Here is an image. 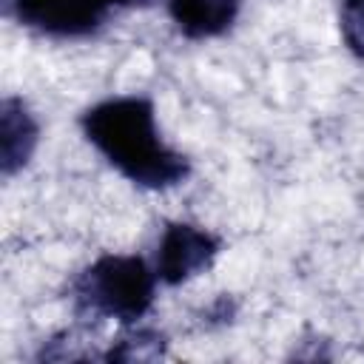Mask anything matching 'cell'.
I'll list each match as a JSON object with an SVG mask.
<instances>
[{"label":"cell","instance_id":"52a82bcc","mask_svg":"<svg viewBox=\"0 0 364 364\" xmlns=\"http://www.w3.org/2000/svg\"><path fill=\"white\" fill-rule=\"evenodd\" d=\"M341 37L364 57V0H341Z\"/></svg>","mask_w":364,"mask_h":364},{"label":"cell","instance_id":"277c9868","mask_svg":"<svg viewBox=\"0 0 364 364\" xmlns=\"http://www.w3.org/2000/svg\"><path fill=\"white\" fill-rule=\"evenodd\" d=\"M216 250H219V242L208 230L185 222L168 225L156 250V267H154L156 279L165 284H179L196 276L199 270H205L213 262Z\"/></svg>","mask_w":364,"mask_h":364},{"label":"cell","instance_id":"7a4b0ae2","mask_svg":"<svg viewBox=\"0 0 364 364\" xmlns=\"http://www.w3.org/2000/svg\"><path fill=\"white\" fill-rule=\"evenodd\" d=\"M154 284L156 270H151L142 259L102 256L77 279L74 299L94 316L136 321L154 301Z\"/></svg>","mask_w":364,"mask_h":364},{"label":"cell","instance_id":"6da1fadb","mask_svg":"<svg viewBox=\"0 0 364 364\" xmlns=\"http://www.w3.org/2000/svg\"><path fill=\"white\" fill-rule=\"evenodd\" d=\"M82 131L122 176L142 188H171L188 176L185 156L159 139L154 105L145 97H117L88 108Z\"/></svg>","mask_w":364,"mask_h":364},{"label":"cell","instance_id":"3957f363","mask_svg":"<svg viewBox=\"0 0 364 364\" xmlns=\"http://www.w3.org/2000/svg\"><path fill=\"white\" fill-rule=\"evenodd\" d=\"M23 26L57 37H80L100 28L111 9L139 0H3Z\"/></svg>","mask_w":364,"mask_h":364},{"label":"cell","instance_id":"8992f818","mask_svg":"<svg viewBox=\"0 0 364 364\" xmlns=\"http://www.w3.org/2000/svg\"><path fill=\"white\" fill-rule=\"evenodd\" d=\"M0 148H3V173H14L23 168L37 145V125L31 114L17 100L3 102V125H0Z\"/></svg>","mask_w":364,"mask_h":364},{"label":"cell","instance_id":"5b68a950","mask_svg":"<svg viewBox=\"0 0 364 364\" xmlns=\"http://www.w3.org/2000/svg\"><path fill=\"white\" fill-rule=\"evenodd\" d=\"M176 28L191 40L216 37L239 14V0H168Z\"/></svg>","mask_w":364,"mask_h":364}]
</instances>
